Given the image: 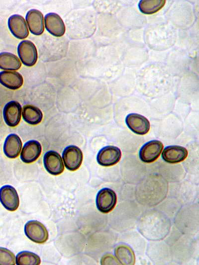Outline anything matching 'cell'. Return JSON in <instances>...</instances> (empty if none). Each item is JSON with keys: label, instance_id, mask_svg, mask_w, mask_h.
I'll return each instance as SVG.
<instances>
[{"label": "cell", "instance_id": "6da1fadb", "mask_svg": "<svg viewBox=\"0 0 199 265\" xmlns=\"http://www.w3.org/2000/svg\"><path fill=\"white\" fill-rule=\"evenodd\" d=\"M25 235L32 241L42 244L48 238V233L45 226L36 220L28 221L24 226Z\"/></svg>", "mask_w": 199, "mask_h": 265}, {"label": "cell", "instance_id": "7a4b0ae2", "mask_svg": "<svg viewBox=\"0 0 199 265\" xmlns=\"http://www.w3.org/2000/svg\"><path fill=\"white\" fill-rule=\"evenodd\" d=\"M117 196L115 192L110 188L100 189L96 196V205L98 209L103 213L110 212L115 206Z\"/></svg>", "mask_w": 199, "mask_h": 265}, {"label": "cell", "instance_id": "3957f363", "mask_svg": "<svg viewBox=\"0 0 199 265\" xmlns=\"http://www.w3.org/2000/svg\"><path fill=\"white\" fill-rule=\"evenodd\" d=\"M64 165L68 170L74 171L81 166L83 156L81 150L75 145L66 147L62 152Z\"/></svg>", "mask_w": 199, "mask_h": 265}, {"label": "cell", "instance_id": "277c9868", "mask_svg": "<svg viewBox=\"0 0 199 265\" xmlns=\"http://www.w3.org/2000/svg\"><path fill=\"white\" fill-rule=\"evenodd\" d=\"M163 149V144L161 141L156 140L150 141L140 148L139 158L144 163H152L159 158Z\"/></svg>", "mask_w": 199, "mask_h": 265}, {"label": "cell", "instance_id": "5b68a950", "mask_svg": "<svg viewBox=\"0 0 199 265\" xmlns=\"http://www.w3.org/2000/svg\"><path fill=\"white\" fill-rule=\"evenodd\" d=\"M121 152L116 146H107L101 149L98 153L97 160L102 166L109 167L116 164L120 160Z\"/></svg>", "mask_w": 199, "mask_h": 265}, {"label": "cell", "instance_id": "8992f818", "mask_svg": "<svg viewBox=\"0 0 199 265\" xmlns=\"http://www.w3.org/2000/svg\"><path fill=\"white\" fill-rule=\"evenodd\" d=\"M17 53L22 63L31 67L36 63L37 60V51L34 44L30 41L23 40L17 46Z\"/></svg>", "mask_w": 199, "mask_h": 265}, {"label": "cell", "instance_id": "52a82bcc", "mask_svg": "<svg viewBox=\"0 0 199 265\" xmlns=\"http://www.w3.org/2000/svg\"><path fill=\"white\" fill-rule=\"evenodd\" d=\"M0 202L7 210L13 211L19 206V197L16 189L10 185H5L0 188Z\"/></svg>", "mask_w": 199, "mask_h": 265}, {"label": "cell", "instance_id": "ba28073f", "mask_svg": "<svg viewBox=\"0 0 199 265\" xmlns=\"http://www.w3.org/2000/svg\"><path fill=\"white\" fill-rule=\"evenodd\" d=\"M125 122L128 127L138 135H145L150 130V122L144 116L137 113H130L127 115Z\"/></svg>", "mask_w": 199, "mask_h": 265}, {"label": "cell", "instance_id": "9c48e42d", "mask_svg": "<svg viewBox=\"0 0 199 265\" xmlns=\"http://www.w3.org/2000/svg\"><path fill=\"white\" fill-rule=\"evenodd\" d=\"M43 164L46 170L54 176L62 174L64 170L61 157L58 152L54 151H47L44 154Z\"/></svg>", "mask_w": 199, "mask_h": 265}, {"label": "cell", "instance_id": "30bf717a", "mask_svg": "<svg viewBox=\"0 0 199 265\" xmlns=\"http://www.w3.org/2000/svg\"><path fill=\"white\" fill-rule=\"evenodd\" d=\"M21 110L18 102L12 100L7 102L3 109V117L6 125L10 127L17 126L20 121Z\"/></svg>", "mask_w": 199, "mask_h": 265}, {"label": "cell", "instance_id": "8fae6325", "mask_svg": "<svg viewBox=\"0 0 199 265\" xmlns=\"http://www.w3.org/2000/svg\"><path fill=\"white\" fill-rule=\"evenodd\" d=\"M42 151L40 143L35 140L26 142L23 145L20 153L21 161L26 164L35 161L40 156Z\"/></svg>", "mask_w": 199, "mask_h": 265}, {"label": "cell", "instance_id": "7c38bea8", "mask_svg": "<svg viewBox=\"0 0 199 265\" xmlns=\"http://www.w3.org/2000/svg\"><path fill=\"white\" fill-rule=\"evenodd\" d=\"M188 154V151L185 147L177 145L169 146L164 149L162 158L167 163L176 164L184 161Z\"/></svg>", "mask_w": 199, "mask_h": 265}, {"label": "cell", "instance_id": "4fadbf2b", "mask_svg": "<svg viewBox=\"0 0 199 265\" xmlns=\"http://www.w3.org/2000/svg\"><path fill=\"white\" fill-rule=\"evenodd\" d=\"M45 25L46 30L52 35L61 37L65 32L64 23L61 17L56 13L51 12L45 15Z\"/></svg>", "mask_w": 199, "mask_h": 265}, {"label": "cell", "instance_id": "5bb4252c", "mask_svg": "<svg viewBox=\"0 0 199 265\" xmlns=\"http://www.w3.org/2000/svg\"><path fill=\"white\" fill-rule=\"evenodd\" d=\"M8 26L12 34L20 39L28 35V30L24 18L18 14H13L8 19Z\"/></svg>", "mask_w": 199, "mask_h": 265}, {"label": "cell", "instance_id": "9a60e30c", "mask_svg": "<svg viewBox=\"0 0 199 265\" xmlns=\"http://www.w3.org/2000/svg\"><path fill=\"white\" fill-rule=\"evenodd\" d=\"M26 20L31 33L39 35L43 32V16L40 11L35 9H30L26 13Z\"/></svg>", "mask_w": 199, "mask_h": 265}, {"label": "cell", "instance_id": "2e32d148", "mask_svg": "<svg viewBox=\"0 0 199 265\" xmlns=\"http://www.w3.org/2000/svg\"><path fill=\"white\" fill-rule=\"evenodd\" d=\"M22 147V142L20 137L16 134H9L5 138L3 151L4 155L8 158L17 157Z\"/></svg>", "mask_w": 199, "mask_h": 265}, {"label": "cell", "instance_id": "e0dca14e", "mask_svg": "<svg viewBox=\"0 0 199 265\" xmlns=\"http://www.w3.org/2000/svg\"><path fill=\"white\" fill-rule=\"evenodd\" d=\"M23 82L22 76L17 72L3 71L0 72V83L9 89H18Z\"/></svg>", "mask_w": 199, "mask_h": 265}, {"label": "cell", "instance_id": "ac0fdd59", "mask_svg": "<svg viewBox=\"0 0 199 265\" xmlns=\"http://www.w3.org/2000/svg\"><path fill=\"white\" fill-rule=\"evenodd\" d=\"M22 116L23 119L30 125L39 124L43 118L41 110L35 106L29 104L23 107Z\"/></svg>", "mask_w": 199, "mask_h": 265}, {"label": "cell", "instance_id": "d6986e66", "mask_svg": "<svg viewBox=\"0 0 199 265\" xmlns=\"http://www.w3.org/2000/svg\"><path fill=\"white\" fill-rule=\"evenodd\" d=\"M114 254L122 265H134L135 263V255L131 248L126 245L117 246L114 250Z\"/></svg>", "mask_w": 199, "mask_h": 265}, {"label": "cell", "instance_id": "ffe728a7", "mask_svg": "<svg viewBox=\"0 0 199 265\" xmlns=\"http://www.w3.org/2000/svg\"><path fill=\"white\" fill-rule=\"evenodd\" d=\"M21 67L18 57L12 53L3 52L0 53V69L6 70H16Z\"/></svg>", "mask_w": 199, "mask_h": 265}, {"label": "cell", "instance_id": "44dd1931", "mask_svg": "<svg viewBox=\"0 0 199 265\" xmlns=\"http://www.w3.org/2000/svg\"><path fill=\"white\" fill-rule=\"evenodd\" d=\"M165 2V0H141L138 6L141 12L150 14L158 11L164 6Z\"/></svg>", "mask_w": 199, "mask_h": 265}, {"label": "cell", "instance_id": "7402d4cb", "mask_svg": "<svg viewBox=\"0 0 199 265\" xmlns=\"http://www.w3.org/2000/svg\"><path fill=\"white\" fill-rule=\"evenodd\" d=\"M40 263V257L29 251L21 252L16 256V264L17 265H38Z\"/></svg>", "mask_w": 199, "mask_h": 265}, {"label": "cell", "instance_id": "603a6c76", "mask_svg": "<svg viewBox=\"0 0 199 265\" xmlns=\"http://www.w3.org/2000/svg\"><path fill=\"white\" fill-rule=\"evenodd\" d=\"M15 265L13 253L6 248L0 247V265Z\"/></svg>", "mask_w": 199, "mask_h": 265}, {"label": "cell", "instance_id": "cb8c5ba5", "mask_svg": "<svg viewBox=\"0 0 199 265\" xmlns=\"http://www.w3.org/2000/svg\"><path fill=\"white\" fill-rule=\"evenodd\" d=\"M119 263L112 255L105 256L101 261L102 265H118Z\"/></svg>", "mask_w": 199, "mask_h": 265}]
</instances>
